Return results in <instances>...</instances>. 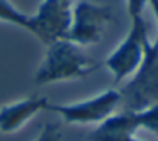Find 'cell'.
<instances>
[{
    "instance_id": "obj_1",
    "label": "cell",
    "mask_w": 158,
    "mask_h": 141,
    "mask_svg": "<svg viewBox=\"0 0 158 141\" xmlns=\"http://www.w3.org/2000/svg\"><path fill=\"white\" fill-rule=\"evenodd\" d=\"M80 48L82 46L68 39H56L48 44L44 60L34 73V82L38 85H49L66 80L85 78L97 72L100 63L87 56Z\"/></svg>"
},
{
    "instance_id": "obj_2",
    "label": "cell",
    "mask_w": 158,
    "mask_h": 141,
    "mask_svg": "<svg viewBox=\"0 0 158 141\" xmlns=\"http://www.w3.org/2000/svg\"><path fill=\"white\" fill-rule=\"evenodd\" d=\"M119 93L124 110L131 112H139L158 104V36L155 41L148 39L143 63Z\"/></svg>"
},
{
    "instance_id": "obj_3",
    "label": "cell",
    "mask_w": 158,
    "mask_h": 141,
    "mask_svg": "<svg viewBox=\"0 0 158 141\" xmlns=\"http://www.w3.org/2000/svg\"><path fill=\"white\" fill-rule=\"evenodd\" d=\"M148 26L141 17L131 19V27L127 31L124 41L107 56L104 61L106 68L112 73L114 82L121 83L138 72L144 58V46L148 43Z\"/></svg>"
},
{
    "instance_id": "obj_4",
    "label": "cell",
    "mask_w": 158,
    "mask_h": 141,
    "mask_svg": "<svg viewBox=\"0 0 158 141\" xmlns=\"http://www.w3.org/2000/svg\"><path fill=\"white\" fill-rule=\"evenodd\" d=\"M114 21L110 7L94 4L89 0H77L72 10V22L65 39L78 46L97 44L102 41L107 26Z\"/></svg>"
},
{
    "instance_id": "obj_5",
    "label": "cell",
    "mask_w": 158,
    "mask_h": 141,
    "mask_svg": "<svg viewBox=\"0 0 158 141\" xmlns=\"http://www.w3.org/2000/svg\"><path fill=\"white\" fill-rule=\"evenodd\" d=\"M121 104L119 90H104L99 95L85 99L75 104H48L46 110L55 112L65 122L83 126V124H100L112 116L116 107Z\"/></svg>"
},
{
    "instance_id": "obj_6",
    "label": "cell",
    "mask_w": 158,
    "mask_h": 141,
    "mask_svg": "<svg viewBox=\"0 0 158 141\" xmlns=\"http://www.w3.org/2000/svg\"><path fill=\"white\" fill-rule=\"evenodd\" d=\"M77 0H43L32 15L34 36L46 46L56 39H65L72 22V10Z\"/></svg>"
},
{
    "instance_id": "obj_7",
    "label": "cell",
    "mask_w": 158,
    "mask_h": 141,
    "mask_svg": "<svg viewBox=\"0 0 158 141\" xmlns=\"http://www.w3.org/2000/svg\"><path fill=\"white\" fill-rule=\"evenodd\" d=\"M48 99L41 95H32L21 99L14 104L4 106L0 109V131L5 134H10L19 131L26 122L32 119L38 112L46 110Z\"/></svg>"
},
{
    "instance_id": "obj_8",
    "label": "cell",
    "mask_w": 158,
    "mask_h": 141,
    "mask_svg": "<svg viewBox=\"0 0 158 141\" xmlns=\"http://www.w3.org/2000/svg\"><path fill=\"white\" fill-rule=\"evenodd\" d=\"M139 131L136 112L123 110L114 112L87 134L85 141H126Z\"/></svg>"
},
{
    "instance_id": "obj_9",
    "label": "cell",
    "mask_w": 158,
    "mask_h": 141,
    "mask_svg": "<svg viewBox=\"0 0 158 141\" xmlns=\"http://www.w3.org/2000/svg\"><path fill=\"white\" fill-rule=\"evenodd\" d=\"M0 22H7V24L15 26V27H21L24 31L31 32L32 36L36 32L32 15L19 10L10 0H0Z\"/></svg>"
},
{
    "instance_id": "obj_10",
    "label": "cell",
    "mask_w": 158,
    "mask_h": 141,
    "mask_svg": "<svg viewBox=\"0 0 158 141\" xmlns=\"http://www.w3.org/2000/svg\"><path fill=\"white\" fill-rule=\"evenodd\" d=\"M139 129H146L158 138V104L136 112Z\"/></svg>"
},
{
    "instance_id": "obj_11",
    "label": "cell",
    "mask_w": 158,
    "mask_h": 141,
    "mask_svg": "<svg viewBox=\"0 0 158 141\" xmlns=\"http://www.w3.org/2000/svg\"><path fill=\"white\" fill-rule=\"evenodd\" d=\"M34 141H61V133H60V126L58 124H46L41 129V133L38 134Z\"/></svg>"
},
{
    "instance_id": "obj_12",
    "label": "cell",
    "mask_w": 158,
    "mask_h": 141,
    "mask_svg": "<svg viewBox=\"0 0 158 141\" xmlns=\"http://www.w3.org/2000/svg\"><path fill=\"white\" fill-rule=\"evenodd\" d=\"M150 0H126V9L131 19L141 17L143 15V9L148 5Z\"/></svg>"
},
{
    "instance_id": "obj_13",
    "label": "cell",
    "mask_w": 158,
    "mask_h": 141,
    "mask_svg": "<svg viewBox=\"0 0 158 141\" xmlns=\"http://www.w3.org/2000/svg\"><path fill=\"white\" fill-rule=\"evenodd\" d=\"M126 141H141V139H138V138H136V136H131V138H129V139H126Z\"/></svg>"
}]
</instances>
